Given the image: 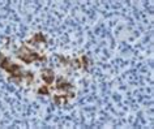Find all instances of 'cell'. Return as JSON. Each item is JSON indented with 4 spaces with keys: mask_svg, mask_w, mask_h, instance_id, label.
<instances>
[{
    "mask_svg": "<svg viewBox=\"0 0 154 129\" xmlns=\"http://www.w3.org/2000/svg\"><path fill=\"white\" fill-rule=\"evenodd\" d=\"M0 68L8 70L12 74V77H22V73L20 72V67L16 65V64H12L9 62V59L7 58H2V60H0Z\"/></svg>",
    "mask_w": 154,
    "mask_h": 129,
    "instance_id": "obj_1",
    "label": "cell"
},
{
    "mask_svg": "<svg viewBox=\"0 0 154 129\" xmlns=\"http://www.w3.org/2000/svg\"><path fill=\"white\" fill-rule=\"evenodd\" d=\"M42 78H43L47 83H51L54 81V72L51 69H45L42 72Z\"/></svg>",
    "mask_w": 154,
    "mask_h": 129,
    "instance_id": "obj_2",
    "label": "cell"
},
{
    "mask_svg": "<svg viewBox=\"0 0 154 129\" xmlns=\"http://www.w3.org/2000/svg\"><path fill=\"white\" fill-rule=\"evenodd\" d=\"M72 86L69 85L68 82H65L63 78H59L57 80V89H61V90H69Z\"/></svg>",
    "mask_w": 154,
    "mask_h": 129,
    "instance_id": "obj_3",
    "label": "cell"
},
{
    "mask_svg": "<svg viewBox=\"0 0 154 129\" xmlns=\"http://www.w3.org/2000/svg\"><path fill=\"white\" fill-rule=\"evenodd\" d=\"M35 40H38V42H45V37H42L41 34H37V35H35Z\"/></svg>",
    "mask_w": 154,
    "mask_h": 129,
    "instance_id": "obj_5",
    "label": "cell"
},
{
    "mask_svg": "<svg viewBox=\"0 0 154 129\" xmlns=\"http://www.w3.org/2000/svg\"><path fill=\"white\" fill-rule=\"evenodd\" d=\"M39 94H45V95H47L48 94V90H47V88H41L39 89V92H38Z\"/></svg>",
    "mask_w": 154,
    "mask_h": 129,
    "instance_id": "obj_4",
    "label": "cell"
}]
</instances>
